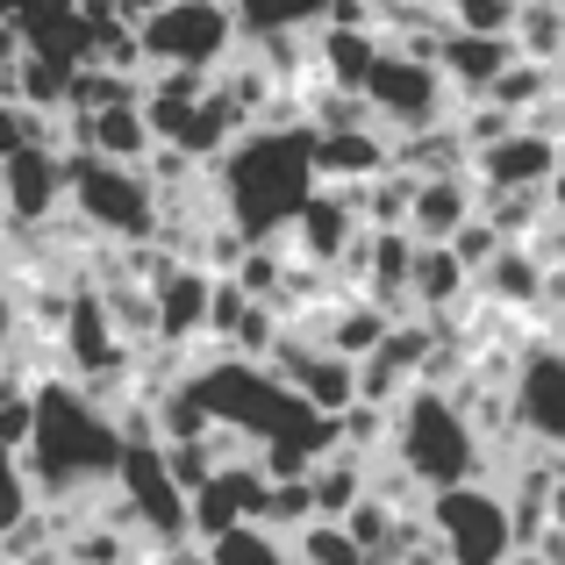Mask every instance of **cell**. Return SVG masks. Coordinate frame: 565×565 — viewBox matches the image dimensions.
Here are the masks:
<instances>
[{"label":"cell","instance_id":"1","mask_svg":"<svg viewBox=\"0 0 565 565\" xmlns=\"http://www.w3.org/2000/svg\"><path fill=\"white\" fill-rule=\"evenodd\" d=\"M14 458L29 472L36 509H86V501H100L115 487L122 437H115V415L86 386L51 373L36 380V423H29V444Z\"/></svg>","mask_w":565,"mask_h":565},{"label":"cell","instance_id":"2","mask_svg":"<svg viewBox=\"0 0 565 565\" xmlns=\"http://www.w3.org/2000/svg\"><path fill=\"white\" fill-rule=\"evenodd\" d=\"M207 193L215 215L230 222L244 244H273L294 222V207L316 193L308 172V122H258L207 166Z\"/></svg>","mask_w":565,"mask_h":565},{"label":"cell","instance_id":"3","mask_svg":"<svg viewBox=\"0 0 565 565\" xmlns=\"http://www.w3.org/2000/svg\"><path fill=\"white\" fill-rule=\"evenodd\" d=\"M380 458L415 494H444V487L487 480V444L472 437L458 401L437 394V386H408V394L386 408V451Z\"/></svg>","mask_w":565,"mask_h":565},{"label":"cell","instance_id":"4","mask_svg":"<svg viewBox=\"0 0 565 565\" xmlns=\"http://www.w3.org/2000/svg\"><path fill=\"white\" fill-rule=\"evenodd\" d=\"M65 215L94 244L129 250L158 236V193L143 180V166H100L86 151H65Z\"/></svg>","mask_w":565,"mask_h":565},{"label":"cell","instance_id":"5","mask_svg":"<svg viewBox=\"0 0 565 565\" xmlns=\"http://www.w3.org/2000/svg\"><path fill=\"white\" fill-rule=\"evenodd\" d=\"M359 100H365V115H373V129H380L386 143L423 137V129L451 122V108H458L451 86L437 79V65H429L423 51H401V43H380V57H373V72H365Z\"/></svg>","mask_w":565,"mask_h":565},{"label":"cell","instance_id":"6","mask_svg":"<svg viewBox=\"0 0 565 565\" xmlns=\"http://www.w3.org/2000/svg\"><path fill=\"white\" fill-rule=\"evenodd\" d=\"M423 530H429V544L444 552V565H515L509 501H501L487 480L423 494Z\"/></svg>","mask_w":565,"mask_h":565},{"label":"cell","instance_id":"7","mask_svg":"<svg viewBox=\"0 0 565 565\" xmlns=\"http://www.w3.org/2000/svg\"><path fill=\"white\" fill-rule=\"evenodd\" d=\"M236 14L222 0H166L158 14L137 22V57L143 72H215L236 51Z\"/></svg>","mask_w":565,"mask_h":565},{"label":"cell","instance_id":"8","mask_svg":"<svg viewBox=\"0 0 565 565\" xmlns=\"http://www.w3.org/2000/svg\"><path fill=\"white\" fill-rule=\"evenodd\" d=\"M509 429H515V444H530V451L565 458V351L544 344V337H523V351H515Z\"/></svg>","mask_w":565,"mask_h":565},{"label":"cell","instance_id":"9","mask_svg":"<svg viewBox=\"0 0 565 565\" xmlns=\"http://www.w3.org/2000/svg\"><path fill=\"white\" fill-rule=\"evenodd\" d=\"M115 501H122V523L129 537H137V552H166V544L186 537V494L166 480V458H158V444H143V451H122V466H115Z\"/></svg>","mask_w":565,"mask_h":565},{"label":"cell","instance_id":"10","mask_svg":"<svg viewBox=\"0 0 565 565\" xmlns=\"http://www.w3.org/2000/svg\"><path fill=\"white\" fill-rule=\"evenodd\" d=\"M351 236H359V207H351L344 186H316L301 207H294V222L279 230V250L301 265H316V273H330L337 258L351 250Z\"/></svg>","mask_w":565,"mask_h":565},{"label":"cell","instance_id":"11","mask_svg":"<svg viewBox=\"0 0 565 565\" xmlns=\"http://www.w3.org/2000/svg\"><path fill=\"white\" fill-rule=\"evenodd\" d=\"M472 186L480 193H544L558 172V143L544 137V129H509L501 143H487V151H472Z\"/></svg>","mask_w":565,"mask_h":565},{"label":"cell","instance_id":"12","mask_svg":"<svg viewBox=\"0 0 565 565\" xmlns=\"http://www.w3.org/2000/svg\"><path fill=\"white\" fill-rule=\"evenodd\" d=\"M65 215V158L14 143L0 158V222H51Z\"/></svg>","mask_w":565,"mask_h":565},{"label":"cell","instance_id":"13","mask_svg":"<svg viewBox=\"0 0 565 565\" xmlns=\"http://www.w3.org/2000/svg\"><path fill=\"white\" fill-rule=\"evenodd\" d=\"M258 494H265L258 466H222L201 494H186V537L207 544V537H222V530L250 523V515H258Z\"/></svg>","mask_w":565,"mask_h":565},{"label":"cell","instance_id":"14","mask_svg":"<svg viewBox=\"0 0 565 565\" xmlns=\"http://www.w3.org/2000/svg\"><path fill=\"white\" fill-rule=\"evenodd\" d=\"M515 57L509 36H458V29H444L437 36V79L451 86V100H487V86L501 79V65Z\"/></svg>","mask_w":565,"mask_h":565},{"label":"cell","instance_id":"15","mask_svg":"<svg viewBox=\"0 0 565 565\" xmlns=\"http://www.w3.org/2000/svg\"><path fill=\"white\" fill-rule=\"evenodd\" d=\"M472 215H480V186H472V172L415 180V201H408V236H415V244H451Z\"/></svg>","mask_w":565,"mask_h":565},{"label":"cell","instance_id":"16","mask_svg":"<svg viewBox=\"0 0 565 565\" xmlns=\"http://www.w3.org/2000/svg\"><path fill=\"white\" fill-rule=\"evenodd\" d=\"M386 151L394 143L380 129H330V137H308V172H316V186H359L386 172Z\"/></svg>","mask_w":565,"mask_h":565},{"label":"cell","instance_id":"17","mask_svg":"<svg viewBox=\"0 0 565 565\" xmlns=\"http://www.w3.org/2000/svg\"><path fill=\"white\" fill-rule=\"evenodd\" d=\"M466 301H472L466 265H458L444 244H415V258H408V308L415 316L423 322H451Z\"/></svg>","mask_w":565,"mask_h":565},{"label":"cell","instance_id":"18","mask_svg":"<svg viewBox=\"0 0 565 565\" xmlns=\"http://www.w3.org/2000/svg\"><path fill=\"white\" fill-rule=\"evenodd\" d=\"M472 301H487V308H501V316H537V301H544V273L530 265V250L523 244H501L494 258L472 273Z\"/></svg>","mask_w":565,"mask_h":565},{"label":"cell","instance_id":"19","mask_svg":"<svg viewBox=\"0 0 565 565\" xmlns=\"http://www.w3.org/2000/svg\"><path fill=\"white\" fill-rule=\"evenodd\" d=\"M365 480H373V458H351V451H322L308 466V501H316V523H337L365 501Z\"/></svg>","mask_w":565,"mask_h":565},{"label":"cell","instance_id":"20","mask_svg":"<svg viewBox=\"0 0 565 565\" xmlns=\"http://www.w3.org/2000/svg\"><path fill=\"white\" fill-rule=\"evenodd\" d=\"M351 193V207H359V230H408V201H415V180L408 172H373V180H359V186H344Z\"/></svg>","mask_w":565,"mask_h":565},{"label":"cell","instance_id":"21","mask_svg":"<svg viewBox=\"0 0 565 565\" xmlns=\"http://www.w3.org/2000/svg\"><path fill=\"white\" fill-rule=\"evenodd\" d=\"M552 94H558V65H530V57H509L501 79L487 86V100H494L501 115H515V122H530Z\"/></svg>","mask_w":565,"mask_h":565},{"label":"cell","instance_id":"22","mask_svg":"<svg viewBox=\"0 0 565 565\" xmlns=\"http://www.w3.org/2000/svg\"><path fill=\"white\" fill-rule=\"evenodd\" d=\"M509 43H515V57H530V65H565V8L558 0H523Z\"/></svg>","mask_w":565,"mask_h":565},{"label":"cell","instance_id":"23","mask_svg":"<svg viewBox=\"0 0 565 565\" xmlns=\"http://www.w3.org/2000/svg\"><path fill=\"white\" fill-rule=\"evenodd\" d=\"M236 14V36H279V29H316L330 0H222Z\"/></svg>","mask_w":565,"mask_h":565},{"label":"cell","instance_id":"24","mask_svg":"<svg viewBox=\"0 0 565 565\" xmlns=\"http://www.w3.org/2000/svg\"><path fill=\"white\" fill-rule=\"evenodd\" d=\"M207 565H294V552L273 530L236 523V530H222V537H207Z\"/></svg>","mask_w":565,"mask_h":565},{"label":"cell","instance_id":"25","mask_svg":"<svg viewBox=\"0 0 565 565\" xmlns=\"http://www.w3.org/2000/svg\"><path fill=\"white\" fill-rule=\"evenodd\" d=\"M258 530H273V537H294L301 523H316V501H308V480H265L258 494V515H250Z\"/></svg>","mask_w":565,"mask_h":565},{"label":"cell","instance_id":"26","mask_svg":"<svg viewBox=\"0 0 565 565\" xmlns=\"http://www.w3.org/2000/svg\"><path fill=\"white\" fill-rule=\"evenodd\" d=\"M523 0H444V29L458 36H509Z\"/></svg>","mask_w":565,"mask_h":565},{"label":"cell","instance_id":"27","mask_svg":"<svg viewBox=\"0 0 565 565\" xmlns=\"http://www.w3.org/2000/svg\"><path fill=\"white\" fill-rule=\"evenodd\" d=\"M287 552H294V565H365L359 544H351L337 523H301L287 537Z\"/></svg>","mask_w":565,"mask_h":565},{"label":"cell","instance_id":"28","mask_svg":"<svg viewBox=\"0 0 565 565\" xmlns=\"http://www.w3.org/2000/svg\"><path fill=\"white\" fill-rule=\"evenodd\" d=\"M36 515V494H29V472L14 451H0V537H14V530Z\"/></svg>","mask_w":565,"mask_h":565},{"label":"cell","instance_id":"29","mask_svg":"<svg viewBox=\"0 0 565 565\" xmlns=\"http://www.w3.org/2000/svg\"><path fill=\"white\" fill-rule=\"evenodd\" d=\"M444 250H451V258L466 265V279H472V273H480V265H487V258L501 250V230H494V222H480V215H472V222H466V230H458V236H451Z\"/></svg>","mask_w":565,"mask_h":565},{"label":"cell","instance_id":"30","mask_svg":"<svg viewBox=\"0 0 565 565\" xmlns=\"http://www.w3.org/2000/svg\"><path fill=\"white\" fill-rule=\"evenodd\" d=\"M544 530H552V537H565V472L544 487Z\"/></svg>","mask_w":565,"mask_h":565},{"label":"cell","instance_id":"31","mask_svg":"<svg viewBox=\"0 0 565 565\" xmlns=\"http://www.w3.org/2000/svg\"><path fill=\"white\" fill-rule=\"evenodd\" d=\"M115 565H151V558H143V552H137V558H115Z\"/></svg>","mask_w":565,"mask_h":565},{"label":"cell","instance_id":"32","mask_svg":"<svg viewBox=\"0 0 565 565\" xmlns=\"http://www.w3.org/2000/svg\"><path fill=\"white\" fill-rule=\"evenodd\" d=\"M429 8H444V0H429Z\"/></svg>","mask_w":565,"mask_h":565},{"label":"cell","instance_id":"33","mask_svg":"<svg viewBox=\"0 0 565 565\" xmlns=\"http://www.w3.org/2000/svg\"><path fill=\"white\" fill-rule=\"evenodd\" d=\"M515 565H530V558H515Z\"/></svg>","mask_w":565,"mask_h":565},{"label":"cell","instance_id":"34","mask_svg":"<svg viewBox=\"0 0 565 565\" xmlns=\"http://www.w3.org/2000/svg\"><path fill=\"white\" fill-rule=\"evenodd\" d=\"M0 565H8V558H0Z\"/></svg>","mask_w":565,"mask_h":565}]
</instances>
